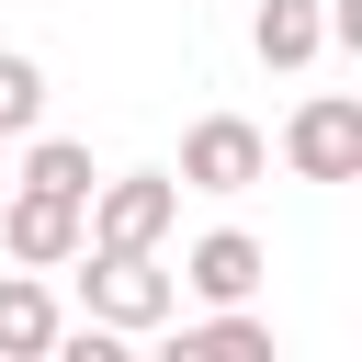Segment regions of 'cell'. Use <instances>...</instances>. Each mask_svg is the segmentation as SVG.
Masks as SVG:
<instances>
[{
  "label": "cell",
  "mask_w": 362,
  "mask_h": 362,
  "mask_svg": "<svg viewBox=\"0 0 362 362\" xmlns=\"http://www.w3.org/2000/svg\"><path fill=\"white\" fill-rule=\"evenodd\" d=\"M170 226H181V181L170 170H113L79 204V249H158Z\"/></svg>",
  "instance_id": "obj_2"
},
{
  "label": "cell",
  "mask_w": 362,
  "mask_h": 362,
  "mask_svg": "<svg viewBox=\"0 0 362 362\" xmlns=\"http://www.w3.org/2000/svg\"><path fill=\"white\" fill-rule=\"evenodd\" d=\"M260 272H272V249H260L249 226H204V238L181 249V272H170V283H181L192 305H249V294H260Z\"/></svg>",
  "instance_id": "obj_5"
},
{
  "label": "cell",
  "mask_w": 362,
  "mask_h": 362,
  "mask_svg": "<svg viewBox=\"0 0 362 362\" xmlns=\"http://www.w3.org/2000/svg\"><path fill=\"white\" fill-rule=\"evenodd\" d=\"M0 249H11L23 272H68V260H79V204L11 181V204H0Z\"/></svg>",
  "instance_id": "obj_6"
},
{
  "label": "cell",
  "mask_w": 362,
  "mask_h": 362,
  "mask_svg": "<svg viewBox=\"0 0 362 362\" xmlns=\"http://www.w3.org/2000/svg\"><path fill=\"white\" fill-rule=\"evenodd\" d=\"M68 272H79V317L113 339H158L181 317V283L158 272V249H79Z\"/></svg>",
  "instance_id": "obj_1"
},
{
  "label": "cell",
  "mask_w": 362,
  "mask_h": 362,
  "mask_svg": "<svg viewBox=\"0 0 362 362\" xmlns=\"http://www.w3.org/2000/svg\"><path fill=\"white\" fill-rule=\"evenodd\" d=\"M23 181H34V192L90 204V181H102V170H90V147H79V136H45V124H34V136H23Z\"/></svg>",
  "instance_id": "obj_10"
},
{
  "label": "cell",
  "mask_w": 362,
  "mask_h": 362,
  "mask_svg": "<svg viewBox=\"0 0 362 362\" xmlns=\"http://www.w3.org/2000/svg\"><path fill=\"white\" fill-rule=\"evenodd\" d=\"M181 192H249V181H272V136L249 124V113H204L192 136H181V170H170Z\"/></svg>",
  "instance_id": "obj_4"
},
{
  "label": "cell",
  "mask_w": 362,
  "mask_h": 362,
  "mask_svg": "<svg viewBox=\"0 0 362 362\" xmlns=\"http://www.w3.org/2000/svg\"><path fill=\"white\" fill-rule=\"evenodd\" d=\"M34 124H45V68L0 45V136H34Z\"/></svg>",
  "instance_id": "obj_11"
},
{
  "label": "cell",
  "mask_w": 362,
  "mask_h": 362,
  "mask_svg": "<svg viewBox=\"0 0 362 362\" xmlns=\"http://www.w3.org/2000/svg\"><path fill=\"white\" fill-rule=\"evenodd\" d=\"M57 294H45V272H0V362H45L57 351Z\"/></svg>",
  "instance_id": "obj_8"
},
{
  "label": "cell",
  "mask_w": 362,
  "mask_h": 362,
  "mask_svg": "<svg viewBox=\"0 0 362 362\" xmlns=\"http://www.w3.org/2000/svg\"><path fill=\"white\" fill-rule=\"evenodd\" d=\"M170 328H181V317H170ZM181 362H272V317L215 305V317H192V328H181Z\"/></svg>",
  "instance_id": "obj_9"
},
{
  "label": "cell",
  "mask_w": 362,
  "mask_h": 362,
  "mask_svg": "<svg viewBox=\"0 0 362 362\" xmlns=\"http://www.w3.org/2000/svg\"><path fill=\"white\" fill-rule=\"evenodd\" d=\"M283 170H294V181H362V102H351V90L294 102V124H283Z\"/></svg>",
  "instance_id": "obj_3"
},
{
  "label": "cell",
  "mask_w": 362,
  "mask_h": 362,
  "mask_svg": "<svg viewBox=\"0 0 362 362\" xmlns=\"http://www.w3.org/2000/svg\"><path fill=\"white\" fill-rule=\"evenodd\" d=\"M249 57L260 68H317L328 57V11L317 0H260L249 11Z\"/></svg>",
  "instance_id": "obj_7"
}]
</instances>
